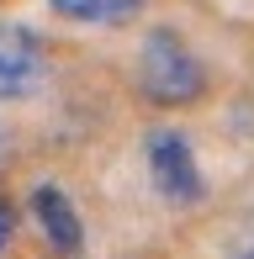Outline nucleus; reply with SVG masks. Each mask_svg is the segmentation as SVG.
<instances>
[{
  "label": "nucleus",
  "mask_w": 254,
  "mask_h": 259,
  "mask_svg": "<svg viewBox=\"0 0 254 259\" xmlns=\"http://www.w3.org/2000/svg\"><path fill=\"white\" fill-rule=\"evenodd\" d=\"M206 64L196 58V48L180 37L175 27H154L138 48V90L148 106H164V111H186L206 96Z\"/></svg>",
  "instance_id": "obj_1"
},
{
  "label": "nucleus",
  "mask_w": 254,
  "mask_h": 259,
  "mask_svg": "<svg viewBox=\"0 0 254 259\" xmlns=\"http://www.w3.org/2000/svg\"><path fill=\"white\" fill-rule=\"evenodd\" d=\"M143 169H148L154 191L164 196L170 206H196L206 196L196 148H191L186 133H175V127H154V133L143 138Z\"/></svg>",
  "instance_id": "obj_2"
},
{
  "label": "nucleus",
  "mask_w": 254,
  "mask_h": 259,
  "mask_svg": "<svg viewBox=\"0 0 254 259\" xmlns=\"http://www.w3.org/2000/svg\"><path fill=\"white\" fill-rule=\"evenodd\" d=\"M53 74V58L43 32H32L27 21H0V106L32 101Z\"/></svg>",
  "instance_id": "obj_3"
},
{
  "label": "nucleus",
  "mask_w": 254,
  "mask_h": 259,
  "mask_svg": "<svg viewBox=\"0 0 254 259\" xmlns=\"http://www.w3.org/2000/svg\"><path fill=\"white\" fill-rule=\"evenodd\" d=\"M32 217H37V233H43V243H48L53 254L74 259L79 249H85V222H79L74 201L64 196V185L43 180L37 191H32Z\"/></svg>",
  "instance_id": "obj_4"
},
{
  "label": "nucleus",
  "mask_w": 254,
  "mask_h": 259,
  "mask_svg": "<svg viewBox=\"0 0 254 259\" xmlns=\"http://www.w3.org/2000/svg\"><path fill=\"white\" fill-rule=\"evenodd\" d=\"M148 0H48V11L74 27H127Z\"/></svg>",
  "instance_id": "obj_5"
},
{
  "label": "nucleus",
  "mask_w": 254,
  "mask_h": 259,
  "mask_svg": "<svg viewBox=\"0 0 254 259\" xmlns=\"http://www.w3.org/2000/svg\"><path fill=\"white\" fill-rule=\"evenodd\" d=\"M11 238H16V206H11L6 196H0V254L11 249Z\"/></svg>",
  "instance_id": "obj_6"
},
{
  "label": "nucleus",
  "mask_w": 254,
  "mask_h": 259,
  "mask_svg": "<svg viewBox=\"0 0 254 259\" xmlns=\"http://www.w3.org/2000/svg\"><path fill=\"white\" fill-rule=\"evenodd\" d=\"M228 259H254V228L244 233V238L233 243V249H228Z\"/></svg>",
  "instance_id": "obj_7"
}]
</instances>
